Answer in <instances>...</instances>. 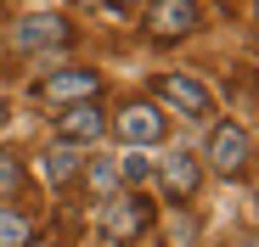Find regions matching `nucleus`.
<instances>
[{"label":"nucleus","mask_w":259,"mask_h":247,"mask_svg":"<svg viewBox=\"0 0 259 247\" xmlns=\"http://www.w3.org/2000/svg\"><path fill=\"white\" fill-rule=\"evenodd\" d=\"M147 225H152V202L147 197H136V191L102 197V236L107 241H136Z\"/></svg>","instance_id":"f257e3e1"},{"label":"nucleus","mask_w":259,"mask_h":247,"mask_svg":"<svg viewBox=\"0 0 259 247\" xmlns=\"http://www.w3.org/2000/svg\"><path fill=\"white\" fill-rule=\"evenodd\" d=\"M96 90H102V79H96L91 68H62V73H51V79H39V85H34V96L46 101V107H79V101H96Z\"/></svg>","instance_id":"f03ea898"},{"label":"nucleus","mask_w":259,"mask_h":247,"mask_svg":"<svg viewBox=\"0 0 259 247\" xmlns=\"http://www.w3.org/2000/svg\"><path fill=\"white\" fill-rule=\"evenodd\" d=\"M113 135H118L124 146H158V141H163V112H158L152 101H130V107L113 118Z\"/></svg>","instance_id":"7ed1b4c3"},{"label":"nucleus","mask_w":259,"mask_h":247,"mask_svg":"<svg viewBox=\"0 0 259 247\" xmlns=\"http://www.w3.org/2000/svg\"><path fill=\"white\" fill-rule=\"evenodd\" d=\"M158 101H169L181 118H208L214 112V101H208V90L197 85V79H186V73H158Z\"/></svg>","instance_id":"20e7f679"},{"label":"nucleus","mask_w":259,"mask_h":247,"mask_svg":"<svg viewBox=\"0 0 259 247\" xmlns=\"http://www.w3.org/2000/svg\"><path fill=\"white\" fill-rule=\"evenodd\" d=\"M57 135H62V146H91V141L107 135V112H102L96 101L62 107V112H57Z\"/></svg>","instance_id":"39448f33"},{"label":"nucleus","mask_w":259,"mask_h":247,"mask_svg":"<svg viewBox=\"0 0 259 247\" xmlns=\"http://www.w3.org/2000/svg\"><path fill=\"white\" fill-rule=\"evenodd\" d=\"M208 163L220 169V180H237L248 169V130L242 124H220V130L208 135Z\"/></svg>","instance_id":"423d86ee"},{"label":"nucleus","mask_w":259,"mask_h":247,"mask_svg":"<svg viewBox=\"0 0 259 247\" xmlns=\"http://www.w3.org/2000/svg\"><path fill=\"white\" fill-rule=\"evenodd\" d=\"M12 39L23 51H62L68 39H73V28L62 23V17H51V12H39V17H23L17 28H12Z\"/></svg>","instance_id":"0eeeda50"},{"label":"nucleus","mask_w":259,"mask_h":247,"mask_svg":"<svg viewBox=\"0 0 259 247\" xmlns=\"http://www.w3.org/2000/svg\"><path fill=\"white\" fill-rule=\"evenodd\" d=\"M147 28H152V39H181V34H192V28H197V0H152Z\"/></svg>","instance_id":"6e6552de"},{"label":"nucleus","mask_w":259,"mask_h":247,"mask_svg":"<svg viewBox=\"0 0 259 247\" xmlns=\"http://www.w3.org/2000/svg\"><path fill=\"white\" fill-rule=\"evenodd\" d=\"M163 191L175 197V202H192L197 197V186H203V169H197V157L192 152H175V157H163Z\"/></svg>","instance_id":"1a4fd4ad"},{"label":"nucleus","mask_w":259,"mask_h":247,"mask_svg":"<svg viewBox=\"0 0 259 247\" xmlns=\"http://www.w3.org/2000/svg\"><path fill=\"white\" fill-rule=\"evenodd\" d=\"M84 186H91V197H113L124 180H118V157H96L84 163Z\"/></svg>","instance_id":"9d476101"},{"label":"nucleus","mask_w":259,"mask_h":247,"mask_svg":"<svg viewBox=\"0 0 259 247\" xmlns=\"http://www.w3.org/2000/svg\"><path fill=\"white\" fill-rule=\"evenodd\" d=\"M79 163H84L79 146H51V152H46V174H51L57 186H68V180L79 174Z\"/></svg>","instance_id":"9b49d317"},{"label":"nucleus","mask_w":259,"mask_h":247,"mask_svg":"<svg viewBox=\"0 0 259 247\" xmlns=\"http://www.w3.org/2000/svg\"><path fill=\"white\" fill-rule=\"evenodd\" d=\"M0 247H28V219L0 208Z\"/></svg>","instance_id":"f8f14e48"},{"label":"nucleus","mask_w":259,"mask_h":247,"mask_svg":"<svg viewBox=\"0 0 259 247\" xmlns=\"http://www.w3.org/2000/svg\"><path fill=\"white\" fill-rule=\"evenodd\" d=\"M23 191V163L12 152H0V197H17Z\"/></svg>","instance_id":"ddd939ff"},{"label":"nucleus","mask_w":259,"mask_h":247,"mask_svg":"<svg viewBox=\"0 0 259 247\" xmlns=\"http://www.w3.org/2000/svg\"><path fill=\"white\" fill-rule=\"evenodd\" d=\"M197 241V219L192 214H175V219H169V247H192Z\"/></svg>","instance_id":"4468645a"},{"label":"nucleus","mask_w":259,"mask_h":247,"mask_svg":"<svg viewBox=\"0 0 259 247\" xmlns=\"http://www.w3.org/2000/svg\"><path fill=\"white\" fill-rule=\"evenodd\" d=\"M147 174H152V163H147L141 152H124V157H118V180L136 186V180H147Z\"/></svg>","instance_id":"2eb2a0df"},{"label":"nucleus","mask_w":259,"mask_h":247,"mask_svg":"<svg viewBox=\"0 0 259 247\" xmlns=\"http://www.w3.org/2000/svg\"><path fill=\"white\" fill-rule=\"evenodd\" d=\"M102 6H107V12H130V6H136V0H102Z\"/></svg>","instance_id":"dca6fc26"},{"label":"nucleus","mask_w":259,"mask_h":247,"mask_svg":"<svg viewBox=\"0 0 259 247\" xmlns=\"http://www.w3.org/2000/svg\"><path fill=\"white\" fill-rule=\"evenodd\" d=\"M6 112H12V107H6V96H0V130H6Z\"/></svg>","instance_id":"f3484780"},{"label":"nucleus","mask_w":259,"mask_h":247,"mask_svg":"<svg viewBox=\"0 0 259 247\" xmlns=\"http://www.w3.org/2000/svg\"><path fill=\"white\" fill-rule=\"evenodd\" d=\"M242 247H248V241H242Z\"/></svg>","instance_id":"a211bd4d"}]
</instances>
